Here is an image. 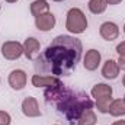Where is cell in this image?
Returning <instances> with one entry per match:
<instances>
[{
	"instance_id": "obj_1",
	"label": "cell",
	"mask_w": 125,
	"mask_h": 125,
	"mask_svg": "<svg viewBox=\"0 0 125 125\" xmlns=\"http://www.w3.org/2000/svg\"><path fill=\"white\" fill-rule=\"evenodd\" d=\"M82 55V42L68 35H58L42 54V60L48 62L52 74L61 76L76 67Z\"/></svg>"
},
{
	"instance_id": "obj_2",
	"label": "cell",
	"mask_w": 125,
	"mask_h": 125,
	"mask_svg": "<svg viewBox=\"0 0 125 125\" xmlns=\"http://www.w3.org/2000/svg\"><path fill=\"white\" fill-rule=\"evenodd\" d=\"M87 18L79 7H71L65 15V29L73 35H80L87 29Z\"/></svg>"
},
{
	"instance_id": "obj_3",
	"label": "cell",
	"mask_w": 125,
	"mask_h": 125,
	"mask_svg": "<svg viewBox=\"0 0 125 125\" xmlns=\"http://www.w3.org/2000/svg\"><path fill=\"white\" fill-rule=\"evenodd\" d=\"M0 52L4 60H9V61L19 60L23 55V44L18 41H6L1 44Z\"/></svg>"
},
{
	"instance_id": "obj_4",
	"label": "cell",
	"mask_w": 125,
	"mask_h": 125,
	"mask_svg": "<svg viewBox=\"0 0 125 125\" xmlns=\"http://www.w3.org/2000/svg\"><path fill=\"white\" fill-rule=\"evenodd\" d=\"M7 83L9 86L19 92V90H23L26 83H28V74L25 70H21V68H16V70H12L9 73V77H7Z\"/></svg>"
},
{
	"instance_id": "obj_5",
	"label": "cell",
	"mask_w": 125,
	"mask_h": 125,
	"mask_svg": "<svg viewBox=\"0 0 125 125\" xmlns=\"http://www.w3.org/2000/svg\"><path fill=\"white\" fill-rule=\"evenodd\" d=\"M21 109H22V114L28 118H38L42 115V112L39 109V103H38L36 97H33V96H26L22 100Z\"/></svg>"
},
{
	"instance_id": "obj_6",
	"label": "cell",
	"mask_w": 125,
	"mask_h": 125,
	"mask_svg": "<svg viewBox=\"0 0 125 125\" xmlns=\"http://www.w3.org/2000/svg\"><path fill=\"white\" fill-rule=\"evenodd\" d=\"M55 23H57V19H55V16L51 12H47V13L39 15V16L35 18V26H36L38 31L41 32L52 31L55 28Z\"/></svg>"
},
{
	"instance_id": "obj_7",
	"label": "cell",
	"mask_w": 125,
	"mask_h": 125,
	"mask_svg": "<svg viewBox=\"0 0 125 125\" xmlns=\"http://www.w3.org/2000/svg\"><path fill=\"white\" fill-rule=\"evenodd\" d=\"M31 83L33 87H55L62 84L58 77L55 76H44V74H33L31 77Z\"/></svg>"
},
{
	"instance_id": "obj_8",
	"label": "cell",
	"mask_w": 125,
	"mask_h": 125,
	"mask_svg": "<svg viewBox=\"0 0 125 125\" xmlns=\"http://www.w3.org/2000/svg\"><path fill=\"white\" fill-rule=\"evenodd\" d=\"M102 62V55H100V51L97 50H87L84 57H83V67L87 70V71H94L97 70V67L100 65Z\"/></svg>"
},
{
	"instance_id": "obj_9",
	"label": "cell",
	"mask_w": 125,
	"mask_h": 125,
	"mask_svg": "<svg viewBox=\"0 0 125 125\" xmlns=\"http://www.w3.org/2000/svg\"><path fill=\"white\" fill-rule=\"evenodd\" d=\"M99 35H100L105 41H108V42L115 41V39H118V36H119V26H118L115 22H111V21L103 22V23L100 25V28H99Z\"/></svg>"
},
{
	"instance_id": "obj_10",
	"label": "cell",
	"mask_w": 125,
	"mask_h": 125,
	"mask_svg": "<svg viewBox=\"0 0 125 125\" xmlns=\"http://www.w3.org/2000/svg\"><path fill=\"white\" fill-rule=\"evenodd\" d=\"M39 50H41V44L36 38L29 36L23 41V55L28 60H35L39 55Z\"/></svg>"
},
{
	"instance_id": "obj_11",
	"label": "cell",
	"mask_w": 125,
	"mask_h": 125,
	"mask_svg": "<svg viewBox=\"0 0 125 125\" xmlns=\"http://www.w3.org/2000/svg\"><path fill=\"white\" fill-rule=\"evenodd\" d=\"M119 70L121 68L118 65V61L109 58V60H106V61L103 62V65H102V76L106 80H115L119 76Z\"/></svg>"
},
{
	"instance_id": "obj_12",
	"label": "cell",
	"mask_w": 125,
	"mask_h": 125,
	"mask_svg": "<svg viewBox=\"0 0 125 125\" xmlns=\"http://www.w3.org/2000/svg\"><path fill=\"white\" fill-rule=\"evenodd\" d=\"M112 93H114V89L109 84H106V83H97L90 90V94H92V97L94 100H99V99H103V97H109V96H112Z\"/></svg>"
},
{
	"instance_id": "obj_13",
	"label": "cell",
	"mask_w": 125,
	"mask_h": 125,
	"mask_svg": "<svg viewBox=\"0 0 125 125\" xmlns=\"http://www.w3.org/2000/svg\"><path fill=\"white\" fill-rule=\"evenodd\" d=\"M29 10H31V15L33 18L39 16V15H44L47 12H50V4L47 0H33L29 6Z\"/></svg>"
},
{
	"instance_id": "obj_14",
	"label": "cell",
	"mask_w": 125,
	"mask_h": 125,
	"mask_svg": "<svg viewBox=\"0 0 125 125\" xmlns=\"http://www.w3.org/2000/svg\"><path fill=\"white\" fill-rule=\"evenodd\" d=\"M109 115L115 116V118H121L125 116V100L124 99H114L111 102V106H109Z\"/></svg>"
},
{
	"instance_id": "obj_15",
	"label": "cell",
	"mask_w": 125,
	"mask_h": 125,
	"mask_svg": "<svg viewBox=\"0 0 125 125\" xmlns=\"http://www.w3.org/2000/svg\"><path fill=\"white\" fill-rule=\"evenodd\" d=\"M97 116L93 109H86L77 119V125H96Z\"/></svg>"
},
{
	"instance_id": "obj_16",
	"label": "cell",
	"mask_w": 125,
	"mask_h": 125,
	"mask_svg": "<svg viewBox=\"0 0 125 125\" xmlns=\"http://www.w3.org/2000/svg\"><path fill=\"white\" fill-rule=\"evenodd\" d=\"M87 7H89L90 13H93V15H100V13H103V12L106 10L108 3H106V0H89Z\"/></svg>"
},
{
	"instance_id": "obj_17",
	"label": "cell",
	"mask_w": 125,
	"mask_h": 125,
	"mask_svg": "<svg viewBox=\"0 0 125 125\" xmlns=\"http://www.w3.org/2000/svg\"><path fill=\"white\" fill-rule=\"evenodd\" d=\"M112 100H114V99H112V96L96 100L97 112H100V114H108V112H109V106H111V102H112Z\"/></svg>"
},
{
	"instance_id": "obj_18",
	"label": "cell",
	"mask_w": 125,
	"mask_h": 125,
	"mask_svg": "<svg viewBox=\"0 0 125 125\" xmlns=\"http://www.w3.org/2000/svg\"><path fill=\"white\" fill-rule=\"evenodd\" d=\"M12 124V116L9 112L0 109V125H10Z\"/></svg>"
},
{
	"instance_id": "obj_19",
	"label": "cell",
	"mask_w": 125,
	"mask_h": 125,
	"mask_svg": "<svg viewBox=\"0 0 125 125\" xmlns=\"http://www.w3.org/2000/svg\"><path fill=\"white\" fill-rule=\"evenodd\" d=\"M116 52H118V55L119 57H125V41H121L118 45H116Z\"/></svg>"
},
{
	"instance_id": "obj_20",
	"label": "cell",
	"mask_w": 125,
	"mask_h": 125,
	"mask_svg": "<svg viewBox=\"0 0 125 125\" xmlns=\"http://www.w3.org/2000/svg\"><path fill=\"white\" fill-rule=\"evenodd\" d=\"M118 65L121 70H125V57H119L118 58Z\"/></svg>"
},
{
	"instance_id": "obj_21",
	"label": "cell",
	"mask_w": 125,
	"mask_h": 125,
	"mask_svg": "<svg viewBox=\"0 0 125 125\" xmlns=\"http://www.w3.org/2000/svg\"><path fill=\"white\" fill-rule=\"evenodd\" d=\"M106 3H108L109 6H116V4L122 3V0H106Z\"/></svg>"
},
{
	"instance_id": "obj_22",
	"label": "cell",
	"mask_w": 125,
	"mask_h": 125,
	"mask_svg": "<svg viewBox=\"0 0 125 125\" xmlns=\"http://www.w3.org/2000/svg\"><path fill=\"white\" fill-rule=\"evenodd\" d=\"M111 125H125V121H124V119H119V121H115V122H112Z\"/></svg>"
},
{
	"instance_id": "obj_23",
	"label": "cell",
	"mask_w": 125,
	"mask_h": 125,
	"mask_svg": "<svg viewBox=\"0 0 125 125\" xmlns=\"http://www.w3.org/2000/svg\"><path fill=\"white\" fill-rule=\"evenodd\" d=\"M4 1H7V3H16L18 0H4Z\"/></svg>"
},
{
	"instance_id": "obj_24",
	"label": "cell",
	"mask_w": 125,
	"mask_h": 125,
	"mask_svg": "<svg viewBox=\"0 0 125 125\" xmlns=\"http://www.w3.org/2000/svg\"><path fill=\"white\" fill-rule=\"evenodd\" d=\"M122 86L125 87V74H124V77H122Z\"/></svg>"
},
{
	"instance_id": "obj_25",
	"label": "cell",
	"mask_w": 125,
	"mask_h": 125,
	"mask_svg": "<svg viewBox=\"0 0 125 125\" xmlns=\"http://www.w3.org/2000/svg\"><path fill=\"white\" fill-rule=\"evenodd\" d=\"M52 1H57V3H60V1H64V0H52Z\"/></svg>"
},
{
	"instance_id": "obj_26",
	"label": "cell",
	"mask_w": 125,
	"mask_h": 125,
	"mask_svg": "<svg viewBox=\"0 0 125 125\" xmlns=\"http://www.w3.org/2000/svg\"><path fill=\"white\" fill-rule=\"evenodd\" d=\"M124 33H125V23H124Z\"/></svg>"
},
{
	"instance_id": "obj_27",
	"label": "cell",
	"mask_w": 125,
	"mask_h": 125,
	"mask_svg": "<svg viewBox=\"0 0 125 125\" xmlns=\"http://www.w3.org/2000/svg\"><path fill=\"white\" fill-rule=\"evenodd\" d=\"M124 100H125V94H124Z\"/></svg>"
},
{
	"instance_id": "obj_28",
	"label": "cell",
	"mask_w": 125,
	"mask_h": 125,
	"mask_svg": "<svg viewBox=\"0 0 125 125\" xmlns=\"http://www.w3.org/2000/svg\"><path fill=\"white\" fill-rule=\"evenodd\" d=\"M0 9H1V4H0Z\"/></svg>"
},
{
	"instance_id": "obj_29",
	"label": "cell",
	"mask_w": 125,
	"mask_h": 125,
	"mask_svg": "<svg viewBox=\"0 0 125 125\" xmlns=\"http://www.w3.org/2000/svg\"><path fill=\"white\" fill-rule=\"evenodd\" d=\"M55 125H57V124H55Z\"/></svg>"
}]
</instances>
